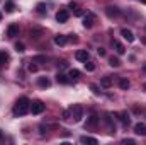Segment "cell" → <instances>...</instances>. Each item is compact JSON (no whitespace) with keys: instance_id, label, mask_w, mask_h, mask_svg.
<instances>
[{"instance_id":"obj_1","label":"cell","mask_w":146,"mask_h":145,"mask_svg":"<svg viewBox=\"0 0 146 145\" xmlns=\"http://www.w3.org/2000/svg\"><path fill=\"white\" fill-rule=\"evenodd\" d=\"M31 111V101L27 97H19L14 104V114L15 116H24Z\"/></svg>"},{"instance_id":"obj_2","label":"cell","mask_w":146,"mask_h":145,"mask_svg":"<svg viewBox=\"0 0 146 145\" xmlns=\"http://www.w3.org/2000/svg\"><path fill=\"white\" fill-rule=\"evenodd\" d=\"M70 114H72L73 121L78 123L83 118V108H82V104H73L72 108H70Z\"/></svg>"},{"instance_id":"obj_3","label":"cell","mask_w":146,"mask_h":145,"mask_svg":"<svg viewBox=\"0 0 146 145\" xmlns=\"http://www.w3.org/2000/svg\"><path fill=\"white\" fill-rule=\"evenodd\" d=\"M44 109H46V104H44L42 101H34V103L31 104V113H33V114H41Z\"/></svg>"},{"instance_id":"obj_4","label":"cell","mask_w":146,"mask_h":145,"mask_svg":"<svg viewBox=\"0 0 146 145\" xmlns=\"http://www.w3.org/2000/svg\"><path fill=\"white\" fill-rule=\"evenodd\" d=\"M68 17H70V12H68L66 9H60V10L56 12V21H58L60 24L66 22V21H68Z\"/></svg>"},{"instance_id":"obj_5","label":"cell","mask_w":146,"mask_h":145,"mask_svg":"<svg viewBox=\"0 0 146 145\" xmlns=\"http://www.w3.org/2000/svg\"><path fill=\"white\" fill-rule=\"evenodd\" d=\"M94 21H95V15H94L92 12H88V14L83 17V26L88 29V28H92V26H94Z\"/></svg>"},{"instance_id":"obj_6","label":"cell","mask_w":146,"mask_h":145,"mask_svg":"<svg viewBox=\"0 0 146 145\" xmlns=\"http://www.w3.org/2000/svg\"><path fill=\"white\" fill-rule=\"evenodd\" d=\"M134 133L141 135V137H146V123H136L134 125Z\"/></svg>"},{"instance_id":"obj_7","label":"cell","mask_w":146,"mask_h":145,"mask_svg":"<svg viewBox=\"0 0 146 145\" xmlns=\"http://www.w3.org/2000/svg\"><path fill=\"white\" fill-rule=\"evenodd\" d=\"M121 36L124 38L127 43H133V41H134V34H133V31H129V29H126V28L121 29Z\"/></svg>"},{"instance_id":"obj_8","label":"cell","mask_w":146,"mask_h":145,"mask_svg":"<svg viewBox=\"0 0 146 145\" xmlns=\"http://www.w3.org/2000/svg\"><path fill=\"white\" fill-rule=\"evenodd\" d=\"M75 56H76L78 62H87V60H88V51H87V50H78Z\"/></svg>"},{"instance_id":"obj_9","label":"cell","mask_w":146,"mask_h":145,"mask_svg":"<svg viewBox=\"0 0 146 145\" xmlns=\"http://www.w3.org/2000/svg\"><path fill=\"white\" fill-rule=\"evenodd\" d=\"M7 36H9V38H15V36H19V26H15V24L9 26V29H7Z\"/></svg>"},{"instance_id":"obj_10","label":"cell","mask_w":146,"mask_h":145,"mask_svg":"<svg viewBox=\"0 0 146 145\" xmlns=\"http://www.w3.org/2000/svg\"><path fill=\"white\" fill-rule=\"evenodd\" d=\"M68 43V38L65 36V34H58V36H54V44H58V46H65Z\"/></svg>"},{"instance_id":"obj_11","label":"cell","mask_w":146,"mask_h":145,"mask_svg":"<svg viewBox=\"0 0 146 145\" xmlns=\"http://www.w3.org/2000/svg\"><path fill=\"white\" fill-rule=\"evenodd\" d=\"M112 46L115 48V53H117V55H124V53H126V48H124V44H121L119 41H112Z\"/></svg>"},{"instance_id":"obj_12","label":"cell","mask_w":146,"mask_h":145,"mask_svg":"<svg viewBox=\"0 0 146 145\" xmlns=\"http://www.w3.org/2000/svg\"><path fill=\"white\" fill-rule=\"evenodd\" d=\"M97 123H99V118H97L95 114H92V116L87 119V125H85V126H87V128H94V126H97Z\"/></svg>"},{"instance_id":"obj_13","label":"cell","mask_w":146,"mask_h":145,"mask_svg":"<svg viewBox=\"0 0 146 145\" xmlns=\"http://www.w3.org/2000/svg\"><path fill=\"white\" fill-rule=\"evenodd\" d=\"M37 85L42 87V89H46V87L51 85V82H49V79H46V77H39V79H37Z\"/></svg>"},{"instance_id":"obj_14","label":"cell","mask_w":146,"mask_h":145,"mask_svg":"<svg viewBox=\"0 0 146 145\" xmlns=\"http://www.w3.org/2000/svg\"><path fill=\"white\" fill-rule=\"evenodd\" d=\"M117 116H119V119H121V123H122V125H126V126L129 125L131 118H129V114H127V113H119Z\"/></svg>"},{"instance_id":"obj_15","label":"cell","mask_w":146,"mask_h":145,"mask_svg":"<svg viewBox=\"0 0 146 145\" xmlns=\"http://www.w3.org/2000/svg\"><path fill=\"white\" fill-rule=\"evenodd\" d=\"M106 12H107V15H109V17H115V15H119V14H121V10H119L117 7H107V9H106Z\"/></svg>"},{"instance_id":"obj_16","label":"cell","mask_w":146,"mask_h":145,"mask_svg":"<svg viewBox=\"0 0 146 145\" xmlns=\"http://www.w3.org/2000/svg\"><path fill=\"white\" fill-rule=\"evenodd\" d=\"M56 80H58V84H68V82H70L68 75H65V73H61V72L56 75Z\"/></svg>"},{"instance_id":"obj_17","label":"cell","mask_w":146,"mask_h":145,"mask_svg":"<svg viewBox=\"0 0 146 145\" xmlns=\"http://www.w3.org/2000/svg\"><path fill=\"white\" fill-rule=\"evenodd\" d=\"M80 142H82V144H92V145L99 144V142H97V138H94V137H82V138H80Z\"/></svg>"},{"instance_id":"obj_18","label":"cell","mask_w":146,"mask_h":145,"mask_svg":"<svg viewBox=\"0 0 146 145\" xmlns=\"http://www.w3.org/2000/svg\"><path fill=\"white\" fill-rule=\"evenodd\" d=\"M100 84H102V87H106V89H109L110 85H112V79H110L109 75H107V77H102V80H100Z\"/></svg>"},{"instance_id":"obj_19","label":"cell","mask_w":146,"mask_h":145,"mask_svg":"<svg viewBox=\"0 0 146 145\" xmlns=\"http://www.w3.org/2000/svg\"><path fill=\"white\" fill-rule=\"evenodd\" d=\"M109 65L110 67H121V60L117 56H110L109 58Z\"/></svg>"},{"instance_id":"obj_20","label":"cell","mask_w":146,"mask_h":145,"mask_svg":"<svg viewBox=\"0 0 146 145\" xmlns=\"http://www.w3.org/2000/svg\"><path fill=\"white\" fill-rule=\"evenodd\" d=\"M5 10H7V12H14V10H15V3H14L12 0H7V2H5Z\"/></svg>"},{"instance_id":"obj_21","label":"cell","mask_w":146,"mask_h":145,"mask_svg":"<svg viewBox=\"0 0 146 145\" xmlns=\"http://www.w3.org/2000/svg\"><path fill=\"white\" fill-rule=\"evenodd\" d=\"M68 77H70V80H76L78 77H80V70H76V68H72L70 72H68Z\"/></svg>"},{"instance_id":"obj_22","label":"cell","mask_w":146,"mask_h":145,"mask_svg":"<svg viewBox=\"0 0 146 145\" xmlns=\"http://www.w3.org/2000/svg\"><path fill=\"white\" fill-rule=\"evenodd\" d=\"M85 70H87V72H94V70H95V63L87 60V62H85Z\"/></svg>"},{"instance_id":"obj_23","label":"cell","mask_w":146,"mask_h":145,"mask_svg":"<svg viewBox=\"0 0 146 145\" xmlns=\"http://www.w3.org/2000/svg\"><path fill=\"white\" fill-rule=\"evenodd\" d=\"M129 85H131L129 80H126V79H121V80H119V87H121V89H129Z\"/></svg>"},{"instance_id":"obj_24","label":"cell","mask_w":146,"mask_h":145,"mask_svg":"<svg viewBox=\"0 0 146 145\" xmlns=\"http://www.w3.org/2000/svg\"><path fill=\"white\" fill-rule=\"evenodd\" d=\"M7 60H9L7 53H2V51H0V67H3V65L7 63Z\"/></svg>"},{"instance_id":"obj_25","label":"cell","mask_w":146,"mask_h":145,"mask_svg":"<svg viewBox=\"0 0 146 145\" xmlns=\"http://www.w3.org/2000/svg\"><path fill=\"white\" fill-rule=\"evenodd\" d=\"M106 123L110 126V132H115V126L112 125V119H110V114H106Z\"/></svg>"},{"instance_id":"obj_26","label":"cell","mask_w":146,"mask_h":145,"mask_svg":"<svg viewBox=\"0 0 146 145\" xmlns=\"http://www.w3.org/2000/svg\"><path fill=\"white\" fill-rule=\"evenodd\" d=\"M15 51H19V53H22V51H26V48H24V44H22V43H15Z\"/></svg>"},{"instance_id":"obj_27","label":"cell","mask_w":146,"mask_h":145,"mask_svg":"<svg viewBox=\"0 0 146 145\" xmlns=\"http://www.w3.org/2000/svg\"><path fill=\"white\" fill-rule=\"evenodd\" d=\"M61 116H63L61 119H70V118H72V114H70V109H65V111L61 113Z\"/></svg>"},{"instance_id":"obj_28","label":"cell","mask_w":146,"mask_h":145,"mask_svg":"<svg viewBox=\"0 0 146 145\" xmlns=\"http://www.w3.org/2000/svg\"><path fill=\"white\" fill-rule=\"evenodd\" d=\"M37 12H39V14H46V7H44V3H37Z\"/></svg>"},{"instance_id":"obj_29","label":"cell","mask_w":146,"mask_h":145,"mask_svg":"<svg viewBox=\"0 0 146 145\" xmlns=\"http://www.w3.org/2000/svg\"><path fill=\"white\" fill-rule=\"evenodd\" d=\"M41 33H42L41 29H33V31H31V38H39Z\"/></svg>"},{"instance_id":"obj_30","label":"cell","mask_w":146,"mask_h":145,"mask_svg":"<svg viewBox=\"0 0 146 145\" xmlns=\"http://www.w3.org/2000/svg\"><path fill=\"white\" fill-rule=\"evenodd\" d=\"M90 91H92L94 94H100V91H99V87H97L95 84H90Z\"/></svg>"},{"instance_id":"obj_31","label":"cell","mask_w":146,"mask_h":145,"mask_svg":"<svg viewBox=\"0 0 146 145\" xmlns=\"http://www.w3.org/2000/svg\"><path fill=\"white\" fill-rule=\"evenodd\" d=\"M33 62H34V63H36V62H46V56H36Z\"/></svg>"},{"instance_id":"obj_32","label":"cell","mask_w":146,"mask_h":145,"mask_svg":"<svg viewBox=\"0 0 146 145\" xmlns=\"http://www.w3.org/2000/svg\"><path fill=\"white\" fill-rule=\"evenodd\" d=\"M97 53H99V56H106V50H104V48H99Z\"/></svg>"},{"instance_id":"obj_33","label":"cell","mask_w":146,"mask_h":145,"mask_svg":"<svg viewBox=\"0 0 146 145\" xmlns=\"http://www.w3.org/2000/svg\"><path fill=\"white\" fill-rule=\"evenodd\" d=\"M37 70V67L36 65H33V63H31V65H29V72H36Z\"/></svg>"},{"instance_id":"obj_34","label":"cell","mask_w":146,"mask_h":145,"mask_svg":"<svg viewBox=\"0 0 146 145\" xmlns=\"http://www.w3.org/2000/svg\"><path fill=\"white\" fill-rule=\"evenodd\" d=\"M122 144H129V145H133V144H134V140H131V138H126V140H122Z\"/></svg>"},{"instance_id":"obj_35","label":"cell","mask_w":146,"mask_h":145,"mask_svg":"<svg viewBox=\"0 0 146 145\" xmlns=\"http://www.w3.org/2000/svg\"><path fill=\"white\" fill-rule=\"evenodd\" d=\"M58 65H60V67H63V68H65V67H68V63H66V62H65V60H61V62H60V63H58Z\"/></svg>"},{"instance_id":"obj_36","label":"cell","mask_w":146,"mask_h":145,"mask_svg":"<svg viewBox=\"0 0 146 145\" xmlns=\"http://www.w3.org/2000/svg\"><path fill=\"white\" fill-rule=\"evenodd\" d=\"M139 2H143V3H146V0H139Z\"/></svg>"},{"instance_id":"obj_37","label":"cell","mask_w":146,"mask_h":145,"mask_svg":"<svg viewBox=\"0 0 146 145\" xmlns=\"http://www.w3.org/2000/svg\"><path fill=\"white\" fill-rule=\"evenodd\" d=\"M0 21H2V12H0Z\"/></svg>"},{"instance_id":"obj_38","label":"cell","mask_w":146,"mask_h":145,"mask_svg":"<svg viewBox=\"0 0 146 145\" xmlns=\"http://www.w3.org/2000/svg\"><path fill=\"white\" fill-rule=\"evenodd\" d=\"M0 137H2V132H0Z\"/></svg>"},{"instance_id":"obj_39","label":"cell","mask_w":146,"mask_h":145,"mask_svg":"<svg viewBox=\"0 0 146 145\" xmlns=\"http://www.w3.org/2000/svg\"><path fill=\"white\" fill-rule=\"evenodd\" d=\"M145 89H146V84H145Z\"/></svg>"}]
</instances>
